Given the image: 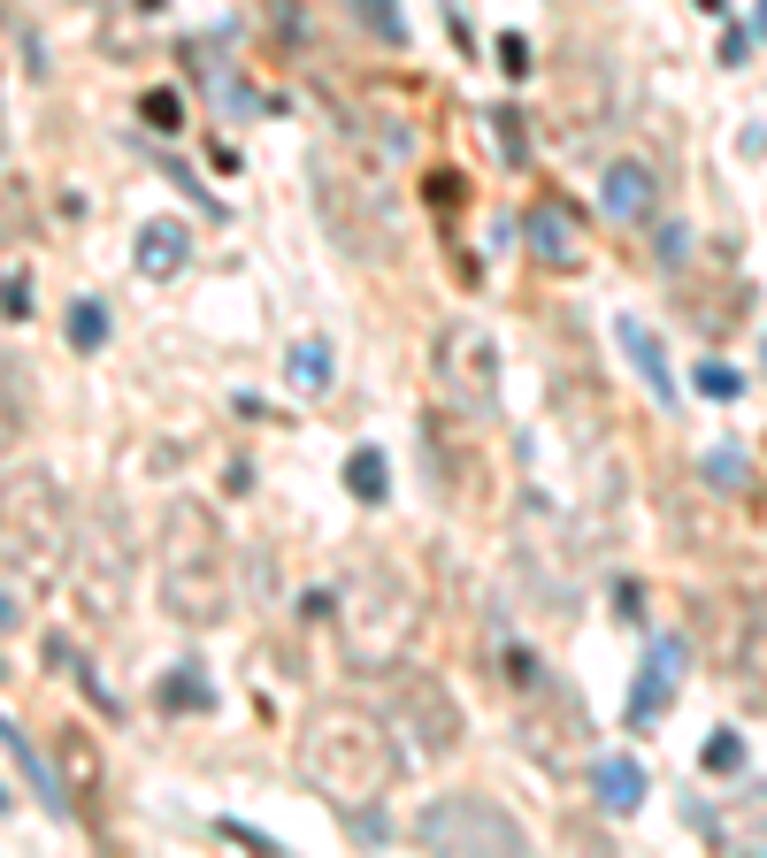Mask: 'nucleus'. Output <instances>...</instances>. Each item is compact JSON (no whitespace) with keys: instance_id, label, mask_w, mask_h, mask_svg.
<instances>
[{"instance_id":"f257e3e1","label":"nucleus","mask_w":767,"mask_h":858,"mask_svg":"<svg viewBox=\"0 0 767 858\" xmlns=\"http://www.w3.org/2000/svg\"><path fill=\"white\" fill-rule=\"evenodd\" d=\"M299 782L315 797H331L338 812H368L400 782V743L361 706H323L315 721L299 728Z\"/></svg>"},{"instance_id":"f03ea898","label":"nucleus","mask_w":767,"mask_h":858,"mask_svg":"<svg viewBox=\"0 0 767 858\" xmlns=\"http://www.w3.org/2000/svg\"><path fill=\"white\" fill-rule=\"evenodd\" d=\"M154 583H161V605H169L185 629H208V621L230 613V536L215 529V514L200 499H177V506L161 514Z\"/></svg>"},{"instance_id":"7ed1b4c3","label":"nucleus","mask_w":767,"mask_h":858,"mask_svg":"<svg viewBox=\"0 0 767 858\" xmlns=\"http://www.w3.org/2000/svg\"><path fill=\"white\" fill-rule=\"evenodd\" d=\"M62 552H70V506H62V483L47 467H23L0 483V568L23 575V583H55L62 575Z\"/></svg>"},{"instance_id":"20e7f679","label":"nucleus","mask_w":767,"mask_h":858,"mask_svg":"<svg viewBox=\"0 0 767 858\" xmlns=\"http://www.w3.org/2000/svg\"><path fill=\"white\" fill-rule=\"evenodd\" d=\"M331 613H338L346 660L361 667V674H392L400 652L415 644V629H422L415 591H407L392 568H361V575L346 583V598H331Z\"/></svg>"},{"instance_id":"39448f33","label":"nucleus","mask_w":767,"mask_h":858,"mask_svg":"<svg viewBox=\"0 0 767 858\" xmlns=\"http://www.w3.org/2000/svg\"><path fill=\"white\" fill-rule=\"evenodd\" d=\"M430 376H437L445 406H461L469 422H491V414H499V345H491L484 323H469V315L437 323V337H430Z\"/></svg>"},{"instance_id":"423d86ee","label":"nucleus","mask_w":767,"mask_h":858,"mask_svg":"<svg viewBox=\"0 0 767 858\" xmlns=\"http://www.w3.org/2000/svg\"><path fill=\"white\" fill-rule=\"evenodd\" d=\"M415 836L430 844V851H476V858H514V851H530L522 820H514L507 805L476 797V790L430 797V805L415 812Z\"/></svg>"},{"instance_id":"0eeeda50","label":"nucleus","mask_w":767,"mask_h":858,"mask_svg":"<svg viewBox=\"0 0 767 858\" xmlns=\"http://www.w3.org/2000/svg\"><path fill=\"white\" fill-rule=\"evenodd\" d=\"M514 743L545 767V775H576L583 759H591V713H583V698L545 674L530 698H522V728H514Z\"/></svg>"},{"instance_id":"6e6552de","label":"nucleus","mask_w":767,"mask_h":858,"mask_svg":"<svg viewBox=\"0 0 767 858\" xmlns=\"http://www.w3.org/2000/svg\"><path fill=\"white\" fill-rule=\"evenodd\" d=\"M392 721L415 728V743L430 751V759L461 743V706H453V698H445L422 667H400V674H392Z\"/></svg>"},{"instance_id":"1a4fd4ad","label":"nucleus","mask_w":767,"mask_h":858,"mask_svg":"<svg viewBox=\"0 0 767 858\" xmlns=\"http://www.w3.org/2000/svg\"><path fill=\"white\" fill-rule=\"evenodd\" d=\"M353 169H338V161H315V199H323V215H331V230L346 238V254H361V262H376L384 254V215H368L361 199H353Z\"/></svg>"},{"instance_id":"9d476101","label":"nucleus","mask_w":767,"mask_h":858,"mask_svg":"<svg viewBox=\"0 0 767 858\" xmlns=\"http://www.w3.org/2000/svg\"><path fill=\"white\" fill-rule=\"evenodd\" d=\"M522 254L545 268H583V223H576V207L568 199H530L522 207Z\"/></svg>"},{"instance_id":"9b49d317","label":"nucleus","mask_w":767,"mask_h":858,"mask_svg":"<svg viewBox=\"0 0 767 858\" xmlns=\"http://www.w3.org/2000/svg\"><path fill=\"white\" fill-rule=\"evenodd\" d=\"M684 660H691V644H684V637H652L645 674H637V690H629V728H637V736L668 713V698H676V682H684Z\"/></svg>"},{"instance_id":"f8f14e48","label":"nucleus","mask_w":767,"mask_h":858,"mask_svg":"<svg viewBox=\"0 0 767 858\" xmlns=\"http://www.w3.org/2000/svg\"><path fill=\"white\" fill-rule=\"evenodd\" d=\"M729 674H737V690L767 706V598H753L745 613H737V652H729Z\"/></svg>"},{"instance_id":"ddd939ff","label":"nucleus","mask_w":767,"mask_h":858,"mask_svg":"<svg viewBox=\"0 0 767 858\" xmlns=\"http://www.w3.org/2000/svg\"><path fill=\"white\" fill-rule=\"evenodd\" d=\"M614 337H622L629 368L645 376V392H652V406L668 414V406H676V376H668V353H660V337L645 331V315H622V323H614Z\"/></svg>"},{"instance_id":"4468645a","label":"nucleus","mask_w":767,"mask_h":858,"mask_svg":"<svg viewBox=\"0 0 767 858\" xmlns=\"http://www.w3.org/2000/svg\"><path fill=\"white\" fill-rule=\"evenodd\" d=\"M23 430H31V376H23V361L0 345V467L16 461Z\"/></svg>"},{"instance_id":"2eb2a0df","label":"nucleus","mask_w":767,"mask_h":858,"mask_svg":"<svg viewBox=\"0 0 767 858\" xmlns=\"http://www.w3.org/2000/svg\"><path fill=\"white\" fill-rule=\"evenodd\" d=\"M599 193H607V215H614V223H629V230H637V223L652 215V199H660V177H652L645 161H614Z\"/></svg>"},{"instance_id":"dca6fc26","label":"nucleus","mask_w":767,"mask_h":858,"mask_svg":"<svg viewBox=\"0 0 767 858\" xmlns=\"http://www.w3.org/2000/svg\"><path fill=\"white\" fill-rule=\"evenodd\" d=\"M645 790H652V782H645V767H637L629 751H607V759H591V797H599L614 820H622V812H637V805H645Z\"/></svg>"},{"instance_id":"f3484780","label":"nucleus","mask_w":767,"mask_h":858,"mask_svg":"<svg viewBox=\"0 0 767 858\" xmlns=\"http://www.w3.org/2000/svg\"><path fill=\"white\" fill-rule=\"evenodd\" d=\"M193 262V238H185V223H146L139 246H131V268L139 276H154V284H169L177 268Z\"/></svg>"},{"instance_id":"a211bd4d","label":"nucleus","mask_w":767,"mask_h":858,"mask_svg":"<svg viewBox=\"0 0 767 858\" xmlns=\"http://www.w3.org/2000/svg\"><path fill=\"white\" fill-rule=\"evenodd\" d=\"M0 743H8V751H16V767L31 775V790H39V805H47L55 820H70V790H62V775H47V767H39V751L23 743V728H16V721H0Z\"/></svg>"},{"instance_id":"6ab92c4d","label":"nucleus","mask_w":767,"mask_h":858,"mask_svg":"<svg viewBox=\"0 0 767 858\" xmlns=\"http://www.w3.org/2000/svg\"><path fill=\"white\" fill-rule=\"evenodd\" d=\"M55 759H62V790L77 797L100 790V751L85 743V728H55Z\"/></svg>"},{"instance_id":"aec40b11","label":"nucleus","mask_w":767,"mask_h":858,"mask_svg":"<svg viewBox=\"0 0 767 858\" xmlns=\"http://www.w3.org/2000/svg\"><path fill=\"white\" fill-rule=\"evenodd\" d=\"M346 491L361 499V506H384V499H392V461H384L376 445H361V453L346 461Z\"/></svg>"},{"instance_id":"412c9836","label":"nucleus","mask_w":767,"mask_h":858,"mask_svg":"<svg viewBox=\"0 0 767 858\" xmlns=\"http://www.w3.org/2000/svg\"><path fill=\"white\" fill-rule=\"evenodd\" d=\"M161 706H169V713H215V682L200 674V660H185L161 682Z\"/></svg>"},{"instance_id":"4be33fe9","label":"nucleus","mask_w":767,"mask_h":858,"mask_svg":"<svg viewBox=\"0 0 767 858\" xmlns=\"http://www.w3.org/2000/svg\"><path fill=\"white\" fill-rule=\"evenodd\" d=\"M698 475H706V483H714L721 499H745V491H753V461H745L737 445H714V453L698 461Z\"/></svg>"},{"instance_id":"5701e85b","label":"nucleus","mask_w":767,"mask_h":858,"mask_svg":"<svg viewBox=\"0 0 767 858\" xmlns=\"http://www.w3.org/2000/svg\"><path fill=\"white\" fill-rule=\"evenodd\" d=\"M499 674H507V690H514V698H530V690H538V682H545L553 667L538 660L530 644H514V637H499Z\"/></svg>"},{"instance_id":"b1692460","label":"nucleus","mask_w":767,"mask_h":858,"mask_svg":"<svg viewBox=\"0 0 767 858\" xmlns=\"http://www.w3.org/2000/svg\"><path fill=\"white\" fill-rule=\"evenodd\" d=\"M284 376H292V392H323L331 384V345H292V361H284Z\"/></svg>"},{"instance_id":"393cba45","label":"nucleus","mask_w":767,"mask_h":858,"mask_svg":"<svg viewBox=\"0 0 767 858\" xmlns=\"http://www.w3.org/2000/svg\"><path fill=\"white\" fill-rule=\"evenodd\" d=\"M484 124H491V138H499V161L522 169V161H530V131H522V116H514V108H484Z\"/></svg>"},{"instance_id":"a878e982","label":"nucleus","mask_w":767,"mask_h":858,"mask_svg":"<svg viewBox=\"0 0 767 858\" xmlns=\"http://www.w3.org/2000/svg\"><path fill=\"white\" fill-rule=\"evenodd\" d=\"M353 16H361L384 47H407V16H400V0H353Z\"/></svg>"},{"instance_id":"bb28decb","label":"nucleus","mask_w":767,"mask_h":858,"mask_svg":"<svg viewBox=\"0 0 767 858\" xmlns=\"http://www.w3.org/2000/svg\"><path fill=\"white\" fill-rule=\"evenodd\" d=\"M70 345L77 353H100V345H108V307H100V299H77L70 307Z\"/></svg>"},{"instance_id":"cd10ccee","label":"nucleus","mask_w":767,"mask_h":858,"mask_svg":"<svg viewBox=\"0 0 767 858\" xmlns=\"http://www.w3.org/2000/svg\"><path fill=\"white\" fill-rule=\"evenodd\" d=\"M139 116L154 124V131H177V124H185V100H177V85H154V92L139 100Z\"/></svg>"},{"instance_id":"c85d7f7f","label":"nucleus","mask_w":767,"mask_h":858,"mask_svg":"<svg viewBox=\"0 0 767 858\" xmlns=\"http://www.w3.org/2000/svg\"><path fill=\"white\" fill-rule=\"evenodd\" d=\"M698 392H706V398H737V392H745V376L721 368V361H698Z\"/></svg>"},{"instance_id":"c756f323","label":"nucleus","mask_w":767,"mask_h":858,"mask_svg":"<svg viewBox=\"0 0 767 858\" xmlns=\"http://www.w3.org/2000/svg\"><path fill=\"white\" fill-rule=\"evenodd\" d=\"M0 315H8V323L31 315V276H0Z\"/></svg>"},{"instance_id":"7c9ffc66","label":"nucleus","mask_w":767,"mask_h":858,"mask_svg":"<svg viewBox=\"0 0 767 858\" xmlns=\"http://www.w3.org/2000/svg\"><path fill=\"white\" fill-rule=\"evenodd\" d=\"M706 767H714V775H737V767H745V736H714V743H706Z\"/></svg>"},{"instance_id":"2f4dec72","label":"nucleus","mask_w":767,"mask_h":858,"mask_svg":"<svg viewBox=\"0 0 767 858\" xmlns=\"http://www.w3.org/2000/svg\"><path fill=\"white\" fill-rule=\"evenodd\" d=\"M499 69H507V77H522V69H530V39H522V31H507V39H499Z\"/></svg>"},{"instance_id":"473e14b6","label":"nucleus","mask_w":767,"mask_h":858,"mask_svg":"<svg viewBox=\"0 0 767 858\" xmlns=\"http://www.w3.org/2000/svg\"><path fill=\"white\" fill-rule=\"evenodd\" d=\"M215 836H238V844H254V851H284L277 836H262V828H246V820H215Z\"/></svg>"},{"instance_id":"72a5a7b5","label":"nucleus","mask_w":767,"mask_h":858,"mask_svg":"<svg viewBox=\"0 0 767 858\" xmlns=\"http://www.w3.org/2000/svg\"><path fill=\"white\" fill-rule=\"evenodd\" d=\"M684 254H691V230H684V223H668V230H660V262L676 268Z\"/></svg>"},{"instance_id":"f704fd0d","label":"nucleus","mask_w":767,"mask_h":858,"mask_svg":"<svg viewBox=\"0 0 767 858\" xmlns=\"http://www.w3.org/2000/svg\"><path fill=\"white\" fill-rule=\"evenodd\" d=\"M430 199L453 207V199H469V185H453V169H430Z\"/></svg>"},{"instance_id":"c9c22d12","label":"nucleus","mask_w":767,"mask_h":858,"mask_svg":"<svg viewBox=\"0 0 767 858\" xmlns=\"http://www.w3.org/2000/svg\"><path fill=\"white\" fill-rule=\"evenodd\" d=\"M721 62H729V69L753 62V31H729V39H721Z\"/></svg>"},{"instance_id":"e433bc0d","label":"nucleus","mask_w":767,"mask_h":858,"mask_svg":"<svg viewBox=\"0 0 767 858\" xmlns=\"http://www.w3.org/2000/svg\"><path fill=\"white\" fill-rule=\"evenodd\" d=\"M614 613H622V621H637V613H645V598H637V583H614Z\"/></svg>"},{"instance_id":"4c0bfd02","label":"nucleus","mask_w":767,"mask_h":858,"mask_svg":"<svg viewBox=\"0 0 767 858\" xmlns=\"http://www.w3.org/2000/svg\"><path fill=\"white\" fill-rule=\"evenodd\" d=\"M0 629H16V598L0 591Z\"/></svg>"},{"instance_id":"58836bf2","label":"nucleus","mask_w":767,"mask_h":858,"mask_svg":"<svg viewBox=\"0 0 767 858\" xmlns=\"http://www.w3.org/2000/svg\"><path fill=\"white\" fill-rule=\"evenodd\" d=\"M753 31H760V39H767V0H760V16H753Z\"/></svg>"},{"instance_id":"ea45409f","label":"nucleus","mask_w":767,"mask_h":858,"mask_svg":"<svg viewBox=\"0 0 767 858\" xmlns=\"http://www.w3.org/2000/svg\"><path fill=\"white\" fill-rule=\"evenodd\" d=\"M698 8H706V16H721V8H729V0H698Z\"/></svg>"},{"instance_id":"a19ab883","label":"nucleus","mask_w":767,"mask_h":858,"mask_svg":"<svg viewBox=\"0 0 767 858\" xmlns=\"http://www.w3.org/2000/svg\"><path fill=\"white\" fill-rule=\"evenodd\" d=\"M0 812H8V790H0Z\"/></svg>"},{"instance_id":"79ce46f5","label":"nucleus","mask_w":767,"mask_h":858,"mask_svg":"<svg viewBox=\"0 0 767 858\" xmlns=\"http://www.w3.org/2000/svg\"><path fill=\"white\" fill-rule=\"evenodd\" d=\"M146 8H161V0H146Z\"/></svg>"}]
</instances>
